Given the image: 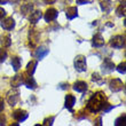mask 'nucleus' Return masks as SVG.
Listing matches in <instances>:
<instances>
[{
  "label": "nucleus",
  "mask_w": 126,
  "mask_h": 126,
  "mask_svg": "<svg viewBox=\"0 0 126 126\" xmlns=\"http://www.w3.org/2000/svg\"><path fill=\"white\" fill-rule=\"evenodd\" d=\"M107 101V96L103 92H97L95 93L87 102V109L90 110L91 112L96 113L99 112L100 110L102 109L103 103Z\"/></svg>",
  "instance_id": "nucleus-1"
},
{
  "label": "nucleus",
  "mask_w": 126,
  "mask_h": 126,
  "mask_svg": "<svg viewBox=\"0 0 126 126\" xmlns=\"http://www.w3.org/2000/svg\"><path fill=\"white\" fill-rule=\"evenodd\" d=\"M75 68L77 71L79 72H84L87 70V64H86V59L83 55H78L75 59Z\"/></svg>",
  "instance_id": "nucleus-2"
},
{
  "label": "nucleus",
  "mask_w": 126,
  "mask_h": 126,
  "mask_svg": "<svg viewBox=\"0 0 126 126\" xmlns=\"http://www.w3.org/2000/svg\"><path fill=\"white\" fill-rule=\"evenodd\" d=\"M20 100V91L17 88H14V90H10L8 93H7V101L10 106H15Z\"/></svg>",
  "instance_id": "nucleus-3"
},
{
  "label": "nucleus",
  "mask_w": 126,
  "mask_h": 126,
  "mask_svg": "<svg viewBox=\"0 0 126 126\" xmlns=\"http://www.w3.org/2000/svg\"><path fill=\"white\" fill-rule=\"evenodd\" d=\"M110 45L115 48H122L125 47V38L123 36H115L110 40Z\"/></svg>",
  "instance_id": "nucleus-4"
},
{
  "label": "nucleus",
  "mask_w": 126,
  "mask_h": 126,
  "mask_svg": "<svg viewBox=\"0 0 126 126\" xmlns=\"http://www.w3.org/2000/svg\"><path fill=\"white\" fill-rule=\"evenodd\" d=\"M109 87H110V90L112 91V92H119V91H122L124 88V84H123V81H122L120 79L115 78V79L110 80Z\"/></svg>",
  "instance_id": "nucleus-5"
},
{
  "label": "nucleus",
  "mask_w": 126,
  "mask_h": 126,
  "mask_svg": "<svg viewBox=\"0 0 126 126\" xmlns=\"http://www.w3.org/2000/svg\"><path fill=\"white\" fill-rule=\"evenodd\" d=\"M14 119H16L17 122H24V120L28 118V112L25 110H22V109H18V110H15L13 113H12Z\"/></svg>",
  "instance_id": "nucleus-6"
},
{
  "label": "nucleus",
  "mask_w": 126,
  "mask_h": 126,
  "mask_svg": "<svg viewBox=\"0 0 126 126\" xmlns=\"http://www.w3.org/2000/svg\"><path fill=\"white\" fill-rule=\"evenodd\" d=\"M115 68H116L115 63H113L112 61L110 60V59H106V60L103 61V63H102V71H103L104 73H110V72H112Z\"/></svg>",
  "instance_id": "nucleus-7"
},
{
  "label": "nucleus",
  "mask_w": 126,
  "mask_h": 126,
  "mask_svg": "<svg viewBox=\"0 0 126 126\" xmlns=\"http://www.w3.org/2000/svg\"><path fill=\"white\" fill-rule=\"evenodd\" d=\"M23 84L28 88H31V90H34L37 87V83L34 81V79H33V77L31 75L25 77V73H23Z\"/></svg>",
  "instance_id": "nucleus-8"
},
{
  "label": "nucleus",
  "mask_w": 126,
  "mask_h": 126,
  "mask_svg": "<svg viewBox=\"0 0 126 126\" xmlns=\"http://www.w3.org/2000/svg\"><path fill=\"white\" fill-rule=\"evenodd\" d=\"M57 10L54 9V8H49V9L46 10V13H45V21L46 22H52V21H54L55 18L57 17Z\"/></svg>",
  "instance_id": "nucleus-9"
},
{
  "label": "nucleus",
  "mask_w": 126,
  "mask_h": 126,
  "mask_svg": "<svg viewBox=\"0 0 126 126\" xmlns=\"http://www.w3.org/2000/svg\"><path fill=\"white\" fill-rule=\"evenodd\" d=\"M15 27V21L13 20V17H7L1 22V28L5 30H12Z\"/></svg>",
  "instance_id": "nucleus-10"
},
{
  "label": "nucleus",
  "mask_w": 126,
  "mask_h": 126,
  "mask_svg": "<svg viewBox=\"0 0 126 126\" xmlns=\"http://www.w3.org/2000/svg\"><path fill=\"white\" fill-rule=\"evenodd\" d=\"M75 102H76V97H75L72 94H68V95L65 96V108L69 109L70 111H72Z\"/></svg>",
  "instance_id": "nucleus-11"
},
{
  "label": "nucleus",
  "mask_w": 126,
  "mask_h": 126,
  "mask_svg": "<svg viewBox=\"0 0 126 126\" xmlns=\"http://www.w3.org/2000/svg\"><path fill=\"white\" fill-rule=\"evenodd\" d=\"M65 15L69 20L76 18V17L78 16V9H77V7H69L65 12Z\"/></svg>",
  "instance_id": "nucleus-12"
},
{
  "label": "nucleus",
  "mask_w": 126,
  "mask_h": 126,
  "mask_svg": "<svg viewBox=\"0 0 126 126\" xmlns=\"http://www.w3.org/2000/svg\"><path fill=\"white\" fill-rule=\"evenodd\" d=\"M104 45V39H103V37L97 33L95 36L93 37V46L94 47H102Z\"/></svg>",
  "instance_id": "nucleus-13"
},
{
  "label": "nucleus",
  "mask_w": 126,
  "mask_h": 126,
  "mask_svg": "<svg viewBox=\"0 0 126 126\" xmlns=\"http://www.w3.org/2000/svg\"><path fill=\"white\" fill-rule=\"evenodd\" d=\"M73 90L77 91V92H85L87 90V84L85 81H76L73 84Z\"/></svg>",
  "instance_id": "nucleus-14"
},
{
  "label": "nucleus",
  "mask_w": 126,
  "mask_h": 126,
  "mask_svg": "<svg viewBox=\"0 0 126 126\" xmlns=\"http://www.w3.org/2000/svg\"><path fill=\"white\" fill-rule=\"evenodd\" d=\"M48 53H49V49H47L45 47H40L36 50V56L38 60H43L46 55H48Z\"/></svg>",
  "instance_id": "nucleus-15"
},
{
  "label": "nucleus",
  "mask_w": 126,
  "mask_h": 126,
  "mask_svg": "<svg viewBox=\"0 0 126 126\" xmlns=\"http://www.w3.org/2000/svg\"><path fill=\"white\" fill-rule=\"evenodd\" d=\"M40 18H41V12H40V10L33 12V13H31L30 16H29V21H30V23H32V24H36Z\"/></svg>",
  "instance_id": "nucleus-16"
},
{
  "label": "nucleus",
  "mask_w": 126,
  "mask_h": 126,
  "mask_svg": "<svg viewBox=\"0 0 126 126\" xmlns=\"http://www.w3.org/2000/svg\"><path fill=\"white\" fill-rule=\"evenodd\" d=\"M29 37H30V46L34 47L36 44L38 43V40H39V33L36 32V30H31Z\"/></svg>",
  "instance_id": "nucleus-17"
},
{
  "label": "nucleus",
  "mask_w": 126,
  "mask_h": 126,
  "mask_svg": "<svg viewBox=\"0 0 126 126\" xmlns=\"http://www.w3.org/2000/svg\"><path fill=\"white\" fill-rule=\"evenodd\" d=\"M23 83V75H16L13 77L12 79V86L13 87H18Z\"/></svg>",
  "instance_id": "nucleus-18"
},
{
  "label": "nucleus",
  "mask_w": 126,
  "mask_h": 126,
  "mask_svg": "<svg viewBox=\"0 0 126 126\" xmlns=\"http://www.w3.org/2000/svg\"><path fill=\"white\" fill-rule=\"evenodd\" d=\"M36 68H37V61H30L27 65V73L32 76L34 71H36Z\"/></svg>",
  "instance_id": "nucleus-19"
},
{
  "label": "nucleus",
  "mask_w": 126,
  "mask_h": 126,
  "mask_svg": "<svg viewBox=\"0 0 126 126\" xmlns=\"http://www.w3.org/2000/svg\"><path fill=\"white\" fill-rule=\"evenodd\" d=\"M33 10V5L32 3H24L21 7V12L23 13V15H28V14L32 13Z\"/></svg>",
  "instance_id": "nucleus-20"
},
{
  "label": "nucleus",
  "mask_w": 126,
  "mask_h": 126,
  "mask_svg": "<svg viewBox=\"0 0 126 126\" xmlns=\"http://www.w3.org/2000/svg\"><path fill=\"white\" fill-rule=\"evenodd\" d=\"M111 7H112V3L110 0H106V1H101V9L104 12V13H109L111 10Z\"/></svg>",
  "instance_id": "nucleus-21"
},
{
  "label": "nucleus",
  "mask_w": 126,
  "mask_h": 126,
  "mask_svg": "<svg viewBox=\"0 0 126 126\" xmlns=\"http://www.w3.org/2000/svg\"><path fill=\"white\" fill-rule=\"evenodd\" d=\"M12 65H13L15 71H18L21 68V59L18 56H14L12 60Z\"/></svg>",
  "instance_id": "nucleus-22"
},
{
  "label": "nucleus",
  "mask_w": 126,
  "mask_h": 126,
  "mask_svg": "<svg viewBox=\"0 0 126 126\" xmlns=\"http://www.w3.org/2000/svg\"><path fill=\"white\" fill-rule=\"evenodd\" d=\"M0 43L2 45L3 47H9L12 45V40H10V37L9 36H3L1 37V39H0Z\"/></svg>",
  "instance_id": "nucleus-23"
},
{
  "label": "nucleus",
  "mask_w": 126,
  "mask_h": 126,
  "mask_svg": "<svg viewBox=\"0 0 126 126\" xmlns=\"http://www.w3.org/2000/svg\"><path fill=\"white\" fill-rule=\"evenodd\" d=\"M125 12H126V6H125V3H122L118 8L116 9V14H117V16H125Z\"/></svg>",
  "instance_id": "nucleus-24"
},
{
  "label": "nucleus",
  "mask_w": 126,
  "mask_h": 126,
  "mask_svg": "<svg viewBox=\"0 0 126 126\" xmlns=\"http://www.w3.org/2000/svg\"><path fill=\"white\" fill-rule=\"evenodd\" d=\"M92 80H93V81H96V83L99 84V85H101V84L103 83L102 78L100 77V75H99V73H96V72H94L93 75H92Z\"/></svg>",
  "instance_id": "nucleus-25"
},
{
  "label": "nucleus",
  "mask_w": 126,
  "mask_h": 126,
  "mask_svg": "<svg viewBox=\"0 0 126 126\" xmlns=\"http://www.w3.org/2000/svg\"><path fill=\"white\" fill-rule=\"evenodd\" d=\"M7 57V52L3 48H0V63H2Z\"/></svg>",
  "instance_id": "nucleus-26"
},
{
  "label": "nucleus",
  "mask_w": 126,
  "mask_h": 126,
  "mask_svg": "<svg viewBox=\"0 0 126 126\" xmlns=\"http://www.w3.org/2000/svg\"><path fill=\"white\" fill-rule=\"evenodd\" d=\"M113 108V106H111V104H109V103H107V102H104L103 103V106H102V109L101 110H103L104 112H109L110 110Z\"/></svg>",
  "instance_id": "nucleus-27"
},
{
  "label": "nucleus",
  "mask_w": 126,
  "mask_h": 126,
  "mask_svg": "<svg viewBox=\"0 0 126 126\" xmlns=\"http://www.w3.org/2000/svg\"><path fill=\"white\" fill-rule=\"evenodd\" d=\"M125 66H126V62H122L119 65L117 66V71L120 72V73H125V71H126Z\"/></svg>",
  "instance_id": "nucleus-28"
},
{
  "label": "nucleus",
  "mask_w": 126,
  "mask_h": 126,
  "mask_svg": "<svg viewBox=\"0 0 126 126\" xmlns=\"http://www.w3.org/2000/svg\"><path fill=\"white\" fill-rule=\"evenodd\" d=\"M124 120H125V115H122L119 118H117V119H116V122H115V125H116V126L122 125V124L124 123Z\"/></svg>",
  "instance_id": "nucleus-29"
},
{
  "label": "nucleus",
  "mask_w": 126,
  "mask_h": 126,
  "mask_svg": "<svg viewBox=\"0 0 126 126\" xmlns=\"http://www.w3.org/2000/svg\"><path fill=\"white\" fill-rule=\"evenodd\" d=\"M55 120V117H49V118H46V119L44 120V125H53V122Z\"/></svg>",
  "instance_id": "nucleus-30"
},
{
  "label": "nucleus",
  "mask_w": 126,
  "mask_h": 126,
  "mask_svg": "<svg viewBox=\"0 0 126 126\" xmlns=\"http://www.w3.org/2000/svg\"><path fill=\"white\" fill-rule=\"evenodd\" d=\"M5 123H6V117L3 113H0V126L5 125Z\"/></svg>",
  "instance_id": "nucleus-31"
},
{
  "label": "nucleus",
  "mask_w": 126,
  "mask_h": 126,
  "mask_svg": "<svg viewBox=\"0 0 126 126\" xmlns=\"http://www.w3.org/2000/svg\"><path fill=\"white\" fill-rule=\"evenodd\" d=\"M92 2V0H77L78 5H85V3H90Z\"/></svg>",
  "instance_id": "nucleus-32"
},
{
  "label": "nucleus",
  "mask_w": 126,
  "mask_h": 126,
  "mask_svg": "<svg viewBox=\"0 0 126 126\" xmlns=\"http://www.w3.org/2000/svg\"><path fill=\"white\" fill-rule=\"evenodd\" d=\"M5 16H6V12H5V9H3V8H1V7H0V21L2 20Z\"/></svg>",
  "instance_id": "nucleus-33"
},
{
  "label": "nucleus",
  "mask_w": 126,
  "mask_h": 126,
  "mask_svg": "<svg viewBox=\"0 0 126 126\" xmlns=\"http://www.w3.org/2000/svg\"><path fill=\"white\" fill-rule=\"evenodd\" d=\"M3 108H5V103H3V99L0 97V111H2Z\"/></svg>",
  "instance_id": "nucleus-34"
},
{
  "label": "nucleus",
  "mask_w": 126,
  "mask_h": 126,
  "mask_svg": "<svg viewBox=\"0 0 126 126\" xmlns=\"http://www.w3.org/2000/svg\"><path fill=\"white\" fill-rule=\"evenodd\" d=\"M101 122H102V119H101V117H100V118H97V120L95 122V125L101 126V125H102V123H101Z\"/></svg>",
  "instance_id": "nucleus-35"
},
{
  "label": "nucleus",
  "mask_w": 126,
  "mask_h": 126,
  "mask_svg": "<svg viewBox=\"0 0 126 126\" xmlns=\"http://www.w3.org/2000/svg\"><path fill=\"white\" fill-rule=\"evenodd\" d=\"M55 1H56V0H44L45 3H54Z\"/></svg>",
  "instance_id": "nucleus-36"
},
{
  "label": "nucleus",
  "mask_w": 126,
  "mask_h": 126,
  "mask_svg": "<svg viewBox=\"0 0 126 126\" xmlns=\"http://www.w3.org/2000/svg\"><path fill=\"white\" fill-rule=\"evenodd\" d=\"M8 2V0H0V3L2 5V3H7Z\"/></svg>",
  "instance_id": "nucleus-37"
},
{
  "label": "nucleus",
  "mask_w": 126,
  "mask_h": 126,
  "mask_svg": "<svg viewBox=\"0 0 126 126\" xmlns=\"http://www.w3.org/2000/svg\"><path fill=\"white\" fill-rule=\"evenodd\" d=\"M12 1H17V0H12Z\"/></svg>",
  "instance_id": "nucleus-38"
}]
</instances>
